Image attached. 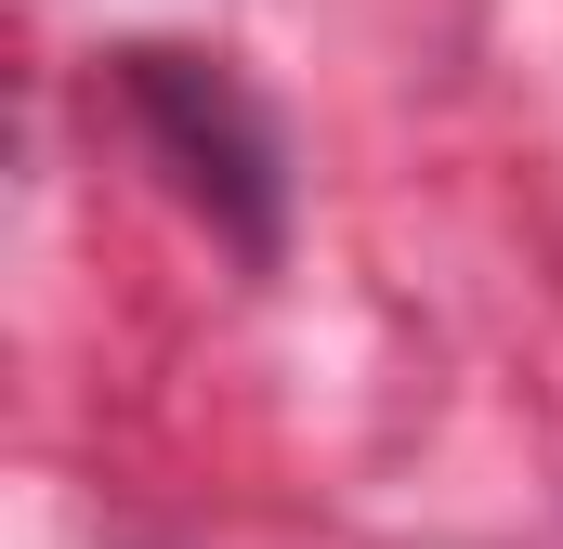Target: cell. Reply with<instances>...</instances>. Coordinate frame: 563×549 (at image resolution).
I'll return each mask as SVG.
<instances>
[{
	"label": "cell",
	"instance_id": "1",
	"mask_svg": "<svg viewBox=\"0 0 563 549\" xmlns=\"http://www.w3.org/2000/svg\"><path fill=\"white\" fill-rule=\"evenodd\" d=\"M132 105L157 119V144L184 157V183H197V197H223V210H236V236L263 249V223H276V144H263V119H250L197 53H132Z\"/></svg>",
	"mask_w": 563,
	"mask_h": 549
}]
</instances>
